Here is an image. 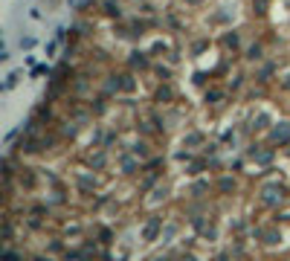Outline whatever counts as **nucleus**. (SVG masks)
Listing matches in <instances>:
<instances>
[{
	"label": "nucleus",
	"mask_w": 290,
	"mask_h": 261,
	"mask_svg": "<svg viewBox=\"0 0 290 261\" xmlns=\"http://www.w3.org/2000/svg\"><path fill=\"white\" fill-rule=\"evenodd\" d=\"M6 256L290 261V0H76Z\"/></svg>",
	"instance_id": "1"
}]
</instances>
